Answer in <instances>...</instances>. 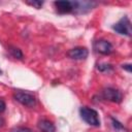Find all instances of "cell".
Here are the masks:
<instances>
[{
  "label": "cell",
  "instance_id": "obj_1",
  "mask_svg": "<svg viewBox=\"0 0 132 132\" xmlns=\"http://www.w3.org/2000/svg\"><path fill=\"white\" fill-rule=\"evenodd\" d=\"M79 114L80 118L89 125L94 126V127H98L100 126V120L98 117V112L88 106H82L79 109Z\"/></svg>",
  "mask_w": 132,
  "mask_h": 132
},
{
  "label": "cell",
  "instance_id": "obj_2",
  "mask_svg": "<svg viewBox=\"0 0 132 132\" xmlns=\"http://www.w3.org/2000/svg\"><path fill=\"white\" fill-rule=\"evenodd\" d=\"M13 98L20 102L21 104L28 106V107H33L36 104V99L35 97L28 93V92H24V91H15L13 93Z\"/></svg>",
  "mask_w": 132,
  "mask_h": 132
},
{
  "label": "cell",
  "instance_id": "obj_3",
  "mask_svg": "<svg viewBox=\"0 0 132 132\" xmlns=\"http://www.w3.org/2000/svg\"><path fill=\"white\" fill-rule=\"evenodd\" d=\"M112 29L121 34V35H126V36H130L131 33V28H130V21L127 16H124L123 19H121L116 25L112 26Z\"/></svg>",
  "mask_w": 132,
  "mask_h": 132
},
{
  "label": "cell",
  "instance_id": "obj_4",
  "mask_svg": "<svg viewBox=\"0 0 132 132\" xmlns=\"http://www.w3.org/2000/svg\"><path fill=\"white\" fill-rule=\"evenodd\" d=\"M102 96L105 100H108V101H111V102H114V103H120L123 99L122 93L119 90L113 89V88L104 89L103 92H102Z\"/></svg>",
  "mask_w": 132,
  "mask_h": 132
},
{
  "label": "cell",
  "instance_id": "obj_5",
  "mask_svg": "<svg viewBox=\"0 0 132 132\" xmlns=\"http://www.w3.org/2000/svg\"><path fill=\"white\" fill-rule=\"evenodd\" d=\"M94 48L101 55H109L112 52V44L105 39H98L94 42Z\"/></svg>",
  "mask_w": 132,
  "mask_h": 132
},
{
  "label": "cell",
  "instance_id": "obj_6",
  "mask_svg": "<svg viewBox=\"0 0 132 132\" xmlns=\"http://www.w3.org/2000/svg\"><path fill=\"white\" fill-rule=\"evenodd\" d=\"M68 57L73 59V60H84L88 57L89 55V51L86 47L82 46H77L74 48H71L68 53H67Z\"/></svg>",
  "mask_w": 132,
  "mask_h": 132
},
{
  "label": "cell",
  "instance_id": "obj_7",
  "mask_svg": "<svg viewBox=\"0 0 132 132\" xmlns=\"http://www.w3.org/2000/svg\"><path fill=\"white\" fill-rule=\"evenodd\" d=\"M55 6L57 8V10L60 12V13H68V12H71L74 8V5H73V2L71 1H56L55 3Z\"/></svg>",
  "mask_w": 132,
  "mask_h": 132
},
{
  "label": "cell",
  "instance_id": "obj_8",
  "mask_svg": "<svg viewBox=\"0 0 132 132\" xmlns=\"http://www.w3.org/2000/svg\"><path fill=\"white\" fill-rule=\"evenodd\" d=\"M38 128L41 132H55L56 131V127L53 124V122L48 120H44V119L38 122Z\"/></svg>",
  "mask_w": 132,
  "mask_h": 132
},
{
  "label": "cell",
  "instance_id": "obj_9",
  "mask_svg": "<svg viewBox=\"0 0 132 132\" xmlns=\"http://www.w3.org/2000/svg\"><path fill=\"white\" fill-rule=\"evenodd\" d=\"M9 52H10V54L12 55V57L13 58H15V59H19V60H22L23 59V53H22V51L20 50V48H18V47H15V46H9Z\"/></svg>",
  "mask_w": 132,
  "mask_h": 132
},
{
  "label": "cell",
  "instance_id": "obj_10",
  "mask_svg": "<svg viewBox=\"0 0 132 132\" xmlns=\"http://www.w3.org/2000/svg\"><path fill=\"white\" fill-rule=\"evenodd\" d=\"M111 121H112V126H113V128L114 129H117V130H125V127L119 122V121H117L116 119H113V118H111Z\"/></svg>",
  "mask_w": 132,
  "mask_h": 132
},
{
  "label": "cell",
  "instance_id": "obj_11",
  "mask_svg": "<svg viewBox=\"0 0 132 132\" xmlns=\"http://www.w3.org/2000/svg\"><path fill=\"white\" fill-rule=\"evenodd\" d=\"M11 132H32V130L27 127H15L11 130Z\"/></svg>",
  "mask_w": 132,
  "mask_h": 132
},
{
  "label": "cell",
  "instance_id": "obj_12",
  "mask_svg": "<svg viewBox=\"0 0 132 132\" xmlns=\"http://www.w3.org/2000/svg\"><path fill=\"white\" fill-rule=\"evenodd\" d=\"M27 4H29V5H31V6H34L35 8H40V7L42 6L43 2H42V1H28Z\"/></svg>",
  "mask_w": 132,
  "mask_h": 132
},
{
  "label": "cell",
  "instance_id": "obj_13",
  "mask_svg": "<svg viewBox=\"0 0 132 132\" xmlns=\"http://www.w3.org/2000/svg\"><path fill=\"white\" fill-rule=\"evenodd\" d=\"M97 68L100 71H106L108 69H111V65H109V64H99Z\"/></svg>",
  "mask_w": 132,
  "mask_h": 132
},
{
  "label": "cell",
  "instance_id": "obj_14",
  "mask_svg": "<svg viewBox=\"0 0 132 132\" xmlns=\"http://www.w3.org/2000/svg\"><path fill=\"white\" fill-rule=\"evenodd\" d=\"M5 107H6V104H5L4 100L0 99V112H3L5 110Z\"/></svg>",
  "mask_w": 132,
  "mask_h": 132
},
{
  "label": "cell",
  "instance_id": "obj_15",
  "mask_svg": "<svg viewBox=\"0 0 132 132\" xmlns=\"http://www.w3.org/2000/svg\"><path fill=\"white\" fill-rule=\"evenodd\" d=\"M122 67H123V69L127 70L128 72H131V71H132V67H131V64H124Z\"/></svg>",
  "mask_w": 132,
  "mask_h": 132
},
{
  "label": "cell",
  "instance_id": "obj_16",
  "mask_svg": "<svg viewBox=\"0 0 132 132\" xmlns=\"http://www.w3.org/2000/svg\"><path fill=\"white\" fill-rule=\"evenodd\" d=\"M1 73H2V71H1V70H0V74H1Z\"/></svg>",
  "mask_w": 132,
  "mask_h": 132
}]
</instances>
